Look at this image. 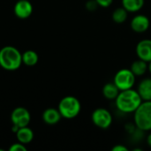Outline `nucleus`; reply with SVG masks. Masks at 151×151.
<instances>
[{
  "instance_id": "obj_1",
  "label": "nucleus",
  "mask_w": 151,
  "mask_h": 151,
  "mask_svg": "<svg viewBox=\"0 0 151 151\" xmlns=\"http://www.w3.org/2000/svg\"><path fill=\"white\" fill-rule=\"evenodd\" d=\"M142 103L138 91L133 88L121 90L115 99L116 107L122 113H134Z\"/></svg>"
},
{
  "instance_id": "obj_2",
  "label": "nucleus",
  "mask_w": 151,
  "mask_h": 151,
  "mask_svg": "<svg viewBox=\"0 0 151 151\" xmlns=\"http://www.w3.org/2000/svg\"><path fill=\"white\" fill-rule=\"evenodd\" d=\"M22 65V53L13 46L0 50V66L6 71H16Z\"/></svg>"
},
{
  "instance_id": "obj_3",
  "label": "nucleus",
  "mask_w": 151,
  "mask_h": 151,
  "mask_svg": "<svg viewBox=\"0 0 151 151\" xmlns=\"http://www.w3.org/2000/svg\"><path fill=\"white\" fill-rule=\"evenodd\" d=\"M134 123L143 132L151 131V101H142L134 112Z\"/></svg>"
},
{
  "instance_id": "obj_4",
  "label": "nucleus",
  "mask_w": 151,
  "mask_h": 151,
  "mask_svg": "<svg viewBox=\"0 0 151 151\" xmlns=\"http://www.w3.org/2000/svg\"><path fill=\"white\" fill-rule=\"evenodd\" d=\"M58 109L62 118L66 119H73L80 114L81 104L79 99L75 96H66L60 100Z\"/></svg>"
},
{
  "instance_id": "obj_5",
  "label": "nucleus",
  "mask_w": 151,
  "mask_h": 151,
  "mask_svg": "<svg viewBox=\"0 0 151 151\" xmlns=\"http://www.w3.org/2000/svg\"><path fill=\"white\" fill-rule=\"evenodd\" d=\"M135 78L136 76L131 71V69L124 68L118 71L114 76L113 82L121 90H127L133 88L135 84Z\"/></svg>"
},
{
  "instance_id": "obj_6",
  "label": "nucleus",
  "mask_w": 151,
  "mask_h": 151,
  "mask_svg": "<svg viewBox=\"0 0 151 151\" xmlns=\"http://www.w3.org/2000/svg\"><path fill=\"white\" fill-rule=\"evenodd\" d=\"M91 120L96 127L101 129H107L111 126L113 119L111 113L107 109L97 108L92 112Z\"/></svg>"
},
{
  "instance_id": "obj_7",
  "label": "nucleus",
  "mask_w": 151,
  "mask_h": 151,
  "mask_svg": "<svg viewBox=\"0 0 151 151\" xmlns=\"http://www.w3.org/2000/svg\"><path fill=\"white\" fill-rule=\"evenodd\" d=\"M31 120L30 112L27 109L24 107H17L15 108L11 114V122L12 126H16L19 128L27 127Z\"/></svg>"
},
{
  "instance_id": "obj_8",
  "label": "nucleus",
  "mask_w": 151,
  "mask_h": 151,
  "mask_svg": "<svg viewBox=\"0 0 151 151\" xmlns=\"http://www.w3.org/2000/svg\"><path fill=\"white\" fill-rule=\"evenodd\" d=\"M14 14L20 19H26L33 13V4L28 0H19L13 7Z\"/></svg>"
},
{
  "instance_id": "obj_9",
  "label": "nucleus",
  "mask_w": 151,
  "mask_h": 151,
  "mask_svg": "<svg viewBox=\"0 0 151 151\" xmlns=\"http://www.w3.org/2000/svg\"><path fill=\"white\" fill-rule=\"evenodd\" d=\"M150 19L143 14H137L135 15L131 20V28L133 31L138 34H142L146 32L150 27Z\"/></svg>"
},
{
  "instance_id": "obj_10",
  "label": "nucleus",
  "mask_w": 151,
  "mask_h": 151,
  "mask_svg": "<svg viewBox=\"0 0 151 151\" xmlns=\"http://www.w3.org/2000/svg\"><path fill=\"white\" fill-rule=\"evenodd\" d=\"M136 55L137 57L149 63L151 61V40L150 39H144L140 41L136 45Z\"/></svg>"
},
{
  "instance_id": "obj_11",
  "label": "nucleus",
  "mask_w": 151,
  "mask_h": 151,
  "mask_svg": "<svg viewBox=\"0 0 151 151\" xmlns=\"http://www.w3.org/2000/svg\"><path fill=\"white\" fill-rule=\"evenodd\" d=\"M42 120L44 121L45 124L50 125V126H53L58 124L62 116L58 111V109H55V108H48L46 109L43 113H42Z\"/></svg>"
},
{
  "instance_id": "obj_12",
  "label": "nucleus",
  "mask_w": 151,
  "mask_h": 151,
  "mask_svg": "<svg viewBox=\"0 0 151 151\" xmlns=\"http://www.w3.org/2000/svg\"><path fill=\"white\" fill-rule=\"evenodd\" d=\"M137 91L142 101H151V78L142 80L138 85Z\"/></svg>"
},
{
  "instance_id": "obj_13",
  "label": "nucleus",
  "mask_w": 151,
  "mask_h": 151,
  "mask_svg": "<svg viewBox=\"0 0 151 151\" xmlns=\"http://www.w3.org/2000/svg\"><path fill=\"white\" fill-rule=\"evenodd\" d=\"M15 134L18 142L25 145L30 143L34 139V132L30 127H28V126L19 128Z\"/></svg>"
},
{
  "instance_id": "obj_14",
  "label": "nucleus",
  "mask_w": 151,
  "mask_h": 151,
  "mask_svg": "<svg viewBox=\"0 0 151 151\" xmlns=\"http://www.w3.org/2000/svg\"><path fill=\"white\" fill-rule=\"evenodd\" d=\"M145 0H122V6L128 12H137L144 6Z\"/></svg>"
},
{
  "instance_id": "obj_15",
  "label": "nucleus",
  "mask_w": 151,
  "mask_h": 151,
  "mask_svg": "<svg viewBox=\"0 0 151 151\" xmlns=\"http://www.w3.org/2000/svg\"><path fill=\"white\" fill-rule=\"evenodd\" d=\"M120 90L114 84V82L106 83L103 88V95L108 100H115Z\"/></svg>"
},
{
  "instance_id": "obj_16",
  "label": "nucleus",
  "mask_w": 151,
  "mask_h": 151,
  "mask_svg": "<svg viewBox=\"0 0 151 151\" xmlns=\"http://www.w3.org/2000/svg\"><path fill=\"white\" fill-rule=\"evenodd\" d=\"M39 60L38 54L32 50H26L22 53V64L27 66H35Z\"/></svg>"
},
{
  "instance_id": "obj_17",
  "label": "nucleus",
  "mask_w": 151,
  "mask_h": 151,
  "mask_svg": "<svg viewBox=\"0 0 151 151\" xmlns=\"http://www.w3.org/2000/svg\"><path fill=\"white\" fill-rule=\"evenodd\" d=\"M130 69L136 77L142 76L148 71V63L139 58L131 65Z\"/></svg>"
},
{
  "instance_id": "obj_18",
  "label": "nucleus",
  "mask_w": 151,
  "mask_h": 151,
  "mask_svg": "<svg viewBox=\"0 0 151 151\" xmlns=\"http://www.w3.org/2000/svg\"><path fill=\"white\" fill-rule=\"evenodd\" d=\"M127 16H128V12L122 6V7H119L116 10H114L111 17H112V20L115 23L121 24L127 20Z\"/></svg>"
},
{
  "instance_id": "obj_19",
  "label": "nucleus",
  "mask_w": 151,
  "mask_h": 151,
  "mask_svg": "<svg viewBox=\"0 0 151 151\" xmlns=\"http://www.w3.org/2000/svg\"><path fill=\"white\" fill-rule=\"evenodd\" d=\"M27 150V147L25 146V144L20 143V142H16L11 145V147L9 148V151H26Z\"/></svg>"
},
{
  "instance_id": "obj_20",
  "label": "nucleus",
  "mask_w": 151,
  "mask_h": 151,
  "mask_svg": "<svg viewBox=\"0 0 151 151\" xmlns=\"http://www.w3.org/2000/svg\"><path fill=\"white\" fill-rule=\"evenodd\" d=\"M98 4L96 3V0H89L86 3V8L90 11V12H93V11H96V8L98 7Z\"/></svg>"
},
{
  "instance_id": "obj_21",
  "label": "nucleus",
  "mask_w": 151,
  "mask_h": 151,
  "mask_svg": "<svg viewBox=\"0 0 151 151\" xmlns=\"http://www.w3.org/2000/svg\"><path fill=\"white\" fill-rule=\"evenodd\" d=\"M96 3L98 4L99 6L104 7V8L109 7L113 2V0H96Z\"/></svg>"
},
{
  "instance_id": "obj_22",
  "label": "nucleus",
  "mask_w": 151,
  "mask_h": 151,
  "mask_svg": "<svg viewBox=\"0 0 151 151\" xmlns=\"http://www.w3.org/2000/svg\"><path fill=\"white\" fill-rule=\"evenodd\" d=\"M136 126L134 125V124H131V123H128V124H127V126H126V130H127V132L128 133V134H132L135 130H136Z\"/></svg>"
},
{
  "instance_id": "obj_23",
  "label": "nucleus",
  "mask_w": 151,
  "mask_h": 151,
  "mask_svg": "<svg viewBox=\"0 0 151 151\" xmlns=\"http://www.w3.org/2000/svg\"><path fill=\"white\" fill-rule=\"evenodd\" d=\"M112 151H127L128 150V149L126 147V146H124V145H121V144H118V145H116V146H114L113 148H112Z\"/></svg>"
},
{
  "instance_id": "obj_24",
  "label": "nucleus",
  "mask_w": 151,
  "mask_h": 151,
  "mask_svg": "<svg viewBox=\"0 0 151 151\" xmlns=\"http://www.w3.org/2000/svg\"><path fill=\"white\" fill-rule=\"evenodd\" d=\"M147 143H148V145L151 148V133L148 135V137H147Z\"/></svg>"
},
{
  "instance_id": "obj_25",
  "label": "nucleus",
  "mask_w": 151,
  "mask_h": 151,
  "mask_svg": "<svg viewBox=\"0 0 151 151\" xmlns=\"http://www.w3.org/2000/svg\"><path fill=\"white\" fill-rule=\"evenodd\" d=\"M148 70L150 71V73H151V61L149 62V64H148Z\"/></svg>"
}]
</instances>
